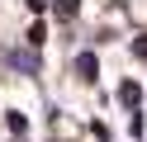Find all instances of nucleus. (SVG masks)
I'll return each mask as SVG.
<instances>
[{
	"mask_svg": "<svg viewBox=\"0 0 147 142\" xmlns=\"http://www.w3.org/2000/svg\"><path fill=\"white\" fill-rule=\"evenodd\" d=\"M5 62L19 66V71H38V57H33V52H19V47H10V52H5Z\"/></svg>",
	"mask_w": 147,
	"mask_h": 142,
	"instance_id": "nucleus-1",
	"label": "nucleus"
},
{
	"mask_svg": "<svg viewBox=\"0 0 147 142\" xmlns=\"http://www.w3.org/2000/svg\"><path fill=\"white\" fill-rule=\"evenodd\" d=\"M138 100H142V90H138L133 81H123V85H119V104H123L128 114H138Z\"/></svg>",
	"mask_w": 147,
	"mask_h": 142,
	"instance_id": "nucleus-2",
	"label": "nucleus"
},
{
	"mask_svg": "<svg viewBox=\"0 0 147 142\" xmlns=\"http://www.w3.org/2000/svg\"><path fill=\"white\" fill-rule=\"evenodd\" d=\"M76 76H81V81H95V76H100V62H95L90 52H81V57H76Z\"/></svg>",
	"mask_w": 147,
	"mask_h": 142,
	"instance_id": "nucleus-3",
	"label": "nucleus"
},
{
	"mask_svg": "<svg viewBox=\"0 0 147 142\" xmlns=\"http://www.w3.org/2000/svg\"><path fill=\"white\" fill-rule=\"evenodd\" d=\"M43 43H48V28L33 24V28H29V47H43Z\"/></svg>",
	"mask_w": 147,
	"mask_h": 142,
	"instance_id": "nucleus-4",
	"label": "nucleus"
},
{
	"mask_svg": "<svg viewBox=\"0 0 147 142\" xmlns=\"http://www.w3.org/2000/svg\"><path fill=\"white\" fill-rule=\"evenodd\" d=\"M5 123H10V133H29V118H24L19 109H14V114H10V118H5Z\"/></svg>",
	"mask_w": 147,
	"mask_h": 142,
	"instance_id": "nucleus-5",
	"label": "nucleus"
},
{
	"mask_svg": "<svg viewBox=\"0 0 147 142\" xmlns=\"http://www.w3.org/2000/svg\"><path fill=\"white\" fill-rule=\"evenodd\" d=\"M76 5H81V0H57V14H62V19H71V14H76Z\"/></svg>",
	"mask_w": 147,
	"mask_h": 142,
	"instance_id": "nucleus-6",
	"label": "nucleus"
},
{
	"mask_svg": "<svg viewBox=\"0 0 147 142\" xmlns=\"http://www.w3.org/2000/svg\"><path fill=\"white\" fill-rule=\"evenodd\" d=\"M133 52H138V57L147 62V38H138V43H133Z\"/></svg>",
	"mask_w": 147,
	"mask_h": 142,
	"instance_id": "nucleus-7",
	"label": "nucleus"
}]
</instances>
